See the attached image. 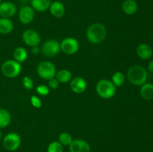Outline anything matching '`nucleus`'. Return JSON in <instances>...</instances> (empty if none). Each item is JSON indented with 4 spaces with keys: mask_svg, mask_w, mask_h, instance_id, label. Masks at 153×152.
I'll return each mask as SVG.
<instances>
[{
    "mask_svg": "<svg viewBox=\"0 0 153 152\" xmlns=\"http://www.w3.org/2000/svg\"><path fill=\"white\" fill-rule=\"evenodd\" d=\"M127 77L131 84L142 86L147 81L148 72L142 66L133 65L128 69Z\"/></svg>",
    "mask_w": 153,
    "mask_h": 152,
    "instance_id": "1",
    "label": "nucleus"
},
{
    "mask_svg": "<svg viewBox=\"0 0 153 152\" xmlns=\"http://www.w3.org/2000/svg\"><path fill=\"white\" fill-rule=\"evenodd\" d=\"M107 36V29L101 23L91 24L86 31V37L88 41L93 44H99L105 40Z\"/></svg>",
    "mask_w": 153,
    "mask_h": 152,
    "instance_id": "2",
    "label": "nucleus"
},
{
    "mask_svg": "<svg viewBox=\"0 0 153 152\" xmlns=\"http://www.w3.org/2000/svg\"><path fill=\"white\" fill-rule=\"evenodd\" d=\"M96 91L99 96L105 99H109L116 94L117 87L111 80L108 79H102L98 81L96 86Z\"/></svg>",
    "mask_w": 153,
    "mask_h": 152,
    "instance_id": "3",
    "label": "nucleus"
},
{
    "mask_svg": "<svg viewBox=\"0 0 153 152\" xmlns=\"http://www.w3.org/2000/svg\"><path fill=\"white\" fill-rule=\"evenodd\" d=\"M22 66L19 63L15 60H7L1 66V71L3 75L8 78H14L21 72Z\"/></svg>",
    "mask_w": 153,
    "mask_h": 152,
    "instance_id": "4",
    "label": "nucleus"
},
{
    "mask_svg": "<svg viewBox=\"0 0 153 152\" xmlns=\"http://www.w3.org/2000/svg\"><path fill=\"white\" fill-rule=\"evenodd\" d=\"M38 75L44 80H48L55 77L56 68L55 65L50 61H43L39 63L37 68Z\"/></svg>",
    "mask_w": 153,
    "mask_h": 152,
    "instance_id": "5",
    "label": "nucleus"
},
{
    "mask_svg": "<svg viewBox=\"0 0 153 152\" xmlns=\"http://www.w3.org/2000/svg\"><path fill=\"white\" fill-rule=\"evenodd\" d=\"M21 142L20 136L16 133L11 132L4 136L2 145L5 150L8 151H15L19 148Z\"/></svg>",
    "mask_w": 153,
    "mask_h": 152,
    "instance_id": "6",
    "label": "nucleus"
},
{
    "mask_svg": "<svg viewBox=\"0 0 153 152\" xmlns=\"http://www.w3.org/2000/svg\"><path fill=\"white\" fill-rule=\"evenodd\" d=\"M61 51L60 43L56 40H48L41 47V52L45 57L51 58L58 55Z\"/></svg>",
    "mask_w": 153,
    "mask_h": 152,
    "instance_id": "7",
    "label": "nucleus"
},
{
    "mask_svg": "<svg viewBox=\"0 0 153 152\" xmlns=\"http://www.w3.org/2000/svg\"><path fill=\"white\" fill-rule=\"evenodd\" d=\"M61 50L64 54L73 55L76 54L79 49V43L74 37H67L60 43Z\"/></svg>",
    "mask_w": 153,
    "mask_h": 152,
    "instance_id": "8",
    "label": "nucleus"
},
{
    "mask_svg": "<svg viewBox=\"0 0 153 152\" xmlns=\"http://www.w3.org/2000/svg\"><path fill=\"white\" fill-rule=\"evenodd\" d=\"M22 40L24 43L28 46H38L40 43V34L33 29H27L22 34Z\"/></svg>",
    "mask_w": 153,
    "mask_h": 152,
    "instance_id": "9",
    "label": "nucleus"
},
{
    "mask_svg": "<svg viewBox=\"0 0 153 152\" xmlns=\"http://www.w3.org/2000/svg\"><path fill=\"white\" fill-rule=\"evenodd\" d=\"M19 19L24 25L30 24L34 19V10L30 6H22L19 10Z\"/></svg>",
    "mask_w": 153,
    "mask_h": 152,
    "instance_id": "10",
    "label": "nucleus"
},
{
    "mask_svg": "<svg viewBox=\"0 0 153 152\" xmlns=\"http://www.w3.org/2000/svg\"><path fill=\"white\" fill-rule=\"evenodd\" d=\"M17 10L16 4L9 1H2L0 4V16L4 18H9L14 16Z\"/></svg>",
    "mask_w": 153,
    "mask_h": 152,
    "instance_id": "11",
    "label": "nucleus"
},
{
    "mask_svg": "<svg viewBox=\"0 0 153 152\" xmlns=\"http://www.w3.org/2000/svg\"><path fill=\"white\" fill-rule=\"evenodd\" d=\"M69 150L70 152H91V146L85 140L76 139L69 145Z\"/></svg>",
    "mask_w": 153,
    "mask_h": 152,
    "instance_id": "12",
    "label": "nucleus"
},
{
    "mask_svg": "<svg viewBox=\"0 0 153 152\" xmlns=\"http://www.w3.org/2000/svg\"><path fill=\"white\" fill-rule=\"evenodd\" d=\"M88 87V83L85 78L76 77L70 81V89L74 93L81 94L85 92Z\"/></svg>",
    "mask_w": 153,
    "mask_h": 152,
    "instance_id": "13",
    "label": "nucleus"
},
{
    "mask_svg": "<svg viewBox=\"0 0 153 152\" xmlns=\"http://www.w3.org/2000/svg\"><path fill=\"white\" fill-rule=\"evenodd\" d=\"M49 10L52 16L56 18H61L65 13V6L61 1H55L51 3Z\"/></svg>",
    "mask_w": 153,
    "mask_h": 152,
    "instance_id": "14",
    "label": "nucleus"
},
{
    "mask_svg": "<svg viewBox=\"0 0 153 152\" xmlns=\"http://www.w3.org/2000/svg\"><path fill=\"white\" fill-rule=\"evenodd\" d=\"M137 56L142 60H148L152 56V49L149 45L141 43L136 49Z\"/></svg>",
    "mask_w": 153,
    "mask_h": 152,
    "instance_id": "15",
    "label": "nucleus"
},
{
    "mask_svg": "<svg viewBox=\"0 0 153 152\" xmlns=\"http://www.w3.org/2000/svg\"><path fill=\"white\" fill-rule=\"evenodd\" d=\"M138 5L135 0H125L122 4V10L127 15H133L137 11Z\"/></svg>",
    "mask_w": 153,
    "mask_h": 152,
    "instance_id": "16",
    "label": "nucleus"
},
{
    "mask_svg": "<svg viewBox=\"0 0 153 152\" xmlns=\"http://www.w3.org/2000/svg\"><path fill=\"white\" fill-rule=\"evenodd\" d=\"M51 0H31V7L38 12H44L49 8Z\"/></svg>",
    "mask_w": 153,
    "mask_h": 152,
    "instance_id": "17",
    "label": "nucleus"
},
{
    "mask_svg": "<svg viewBox=\"0 0 153 152\" xmlns=\"http://www.w3.org/2000/svg\"><path fill=\"white\" fill-rule=\"evenodd\" d=\"M13 29V23L9 18H0V34H8Z\"/></svg>",
    "mask_w": 153,
    "mask_h": 152,
    "instance_id": "18",
    "label": "nucleus"
},
{
    "mask_svg": "<svg viewBox=\"0 0 153 152\" xmlns=\"http://www.w3.org/2000/svg\"><path fill=\"white\" fill-rule=\"evenodd\" d=\"M140 94L142 98L145 100L153 99V83H145L140 87Z\"/></svg>",
    "mask_w": 153,
    "mask_h": 152,
    "instance_id": "19",
    "label": "nucleus"
},
{
    "mask_svg": "<svg viewBox=\"0 0 153 152\" xmlns=\"http://www.w3.org/2000/svg\"><path fill=\"white\" fill-rule=\"evenodd\" d=\"M13 58L16 61L21 63L25 62L28 58V52L23 47H17L14 49L13 53Z\"/></svg>",
    "mask_w": 153,
    "mask_h": 152,
    "instance_id": "20",
    "label": "nucleus"
},
{
    "mask_svg": "<svg viewBox=\"0 0 153 152\" xmlns=\"http://www.w3.org/2000/svg\"><path fill=\"white\" fill-rule=\"evenodd\" d=\"M55 78L61 83H67L71 80L72 73L68 69H61L55 74Z\"/></svg>",
    "mask_w": 153,
    "mask_h": 152,
    "instance_id": "21",
    "label": "nucleus"
},
{
    "mask_svg": "<svg viewBox=\"0 0 153 152\" xmlns=\"http://www.w3.org/2000/svg\"><path fill=\"white\" fill-rule=\"evenodd\" d=\"M11 116L6 109L0 108V129L8 126L10 123Z\"/></svg>",
    "mask_w": 153,
    "mask_h": 152,
    "instance_id": "22",
    "label": "nucleus"
},
{
    "mask_svg": "<svg viewBox=\"0 0 153 152\" xmlns=\"http://www.w3.org/2000/svg\"><path fill=\"white\" fill-rule=\"evenodd\" d=\"M126 76L121 72H116L113 74L111 77V81L116 87H120L123 86L125 83Z\"/></svg>",
    "mask_w": 153,
    "mask_h": 152,
    "instance_id": "23",
    "label": "nucleus"
},
{
    "mask_svg": "<svg viewBox=\"0 0 153 152\" xmlns=\"http://www.w3.org/2000/svg\"><path fill=\"white\" fill-rule=\"evenodd\" d=\"M73 137L67 132H62L58 136V142L63 146H69L73 142Z\"/></svg>",
    "mask_w": 153,
    "mask_h": 152,
    "instance_id": "24",
    "label": "nucleus"
},
{
    "mask_svg": "<svg viewBox=\"0 0 153 152\" xmlns=\"http://www.w3.org/2000/svg\"><path fill=\"white\" fill-rule=\"evenodd\" d=\"M47 152H64V146L58 141H53L48 145Z\"/></svg>",
    "mask_w": 153,
    "mask_h": 152,
    "instance_id": "25",
    "label": "nucleus"
},
{
    "mask_svg": "<svg viewBox=\"0 0 153 152\" xmlns=\"http://www.w3.org/2000/svg\"><path fill=\"white\" fill-rule=\"evenodd\" d=\"M36 92H37V94L41 95V96H46L50 92V89L46 85L40 84L37 86V88H36Z\"/></svg>",
    "mask_w": 153,
    "mask_h": 152,
    "instance_id": "26",
    "label": "nucleus"
},
{
    "mask_svg": "<svg viewBox=\"0 0 153 152\" xmlns=\"http://www.w3.org/2000/svg\"><path fill=\"white\" fill-rule=\"evenodd\" d=\"M22 86L27 90H31L34 88V82L29 76H25L22 80Z\"/></svg>",
    "mask_w": 153,
    "mask_h": 152,
    "instance_id": "27",
    "label": "nucleus"
},
{
    "mask_svg": "<svg viewBox=\"0 0 153 152\" xmlns=\"http://www.w3.org/2000/svg\"><path fill=\"white\" fill-rule=\"evenodd\" d=\"M31 100V104L34 108H37V109H40V107H42V101L40 99V98L36 95H32L30 98Z\"/></svg>",
    "mask_w": 153,
    "mask_h": 152,
    "instance_id": "28",
    "label": "nucleus"
},
{
    "mask_svg": "<svg viewBox=\"0 0 153 152\" xmlns=\"http://www.w3.org/2000/svg\"><path fill=\"white\" fill-rule=\"evenodd\" d=\"M59 81L55 77H53V78H51L49 80L48 86H49V89H56L59 86Z\"/></svg>",
    "mask_w": 153,
    "mask_h": 152,
    "instance_id": "29",
    "label": "nucleus"
},
{
    "mask_svg": "<svg viewBox=\"0 0 153 152\" xmlns=\"http://www.w3.org/2000/svg\"><path fill=\"white\" fill-rule=\"evenodd\" d=\"M40 48H39L38 46H33L31 47V52H32L33 55H38L39 52H40Z\"/></svg>",
    "mask_w": 153,
    "mask_h": 152,
    "instance_id": "30",
    "label": "nucleus"
},
{
    "mask_svg": "<svg viewBox=\"0 0 153 152\" xmlns=\"http://www.w3.org/2000/svg\"><path fill=\"white\" fill-rule=\"evenodd\" d=\"M148 70L149 72L153 73V60H152L148 64Z\"/></svg>",
    "mask_w": 153,
    "mask_h": 152,
    "instance_id": "31",
    "label": "nucleus"
},
{
    "mask_svg": "<svg viewBox=\"0 0 153 152\" xmlns=\"http://www.w3.org/2000/svg\"><path fill=\"white\" fill-rule=\"evenodd\" d=\"M1 137H2V133H1V129H0V140H1Z\"/></svg>",
    "mask_w": 153,
    "mask_h": 152,
    "instance_id": "32",
    "label": "nucleus"
},
{
    "mask_svg": "<svg viewBox=\"0 0 153 152\" xmlns=\"http://www.w3.org/2000/svg\"><path fill=\"white\" fill-rule=\"evenodd\" d=\"M1 2H2V0H0V4H1Z\"/></svg>",
    "mask_w": 153,
    "mask_h": 152,
    "instance_id": "33",
    "label": "nucleus"
},
{
    "mask_svg": "<svg viewBox=\"0 0 153 152\" xmlns=\"http://www.w3.org/2000/svg\"><path fill=\"white\" fill-rule=\"evenodd\" d=\"M152 56H153V49H152Z\"/></svg>",
    "mask_w": 153,
    "mask_h": 152,
    "instance_id": "34",
    "label": "nucleus"
},
{
    "mask_svg": "<svg viewBox=\"0 0 153 152\" xmlns=\"http://www.w3.org/2000/svg\"><path fill=\"white\" fill-rule=\"evenodd\" d=\"M29 1H31V0H29Z\"/></svg>",
    "mask_w": 153,
    "mask_h": 152,
    "instance_id": "35",
    "label": "nucleus"
}]
</instances>
